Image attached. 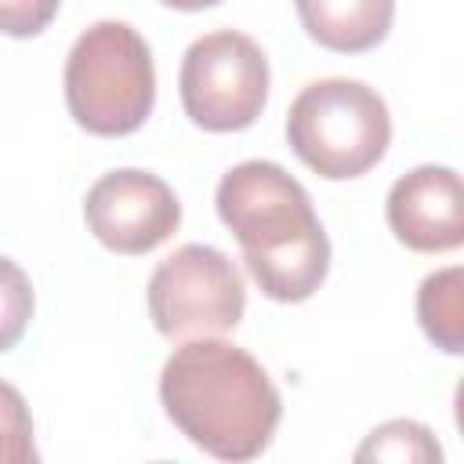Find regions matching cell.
I'll use <instances>...</instances> for the list:
<instances>
[{"label": "cell", "mask_w": 464, "mask_h": 464, "mask_svg": "<svg viewBox=\"0 0 464 464\" xmlns=\"http://www.w3.org/2000/svg\"><path fill=\"white\" fill-rule=\"evenodd\" d=\"M160 402L196 450L232 464L261 457L283 417V399L265 366L221 337H185L167 355Z\"/></svg>", "instance_id": "cell-1"}, {"label": "cell", "mask_w": 464, "mask_h": 464, "mask_svg": "<svg viewBox=\"0 0 464 464\" xmlns=\"http://www.w3.org/2000/svg\"><path fill=\"white\" fill-rule=\"evenodd\" d=\"M218 218L268 301H308L330 272V239L308 188L272 160H243L218 181Z\"/></svg>", "instance_id": "cell-2"}, {"label": "cell", "mask_w": 464, "mask_h": 464, "mask_svg": "<svg viewBox=\"0 0 464 464\" xmlns=\"http://www.w3.org/2000/svg\"><path fill=\"white\" fill-rule=\"evenodd\" d=\"M65 105L87 134H134L156 105V69L145 36L112 18L87 25L65 58Z\"/></svg>", "instance_id": "cell-3"}, {"label": "cell", "mask_w": 464, "mask_h": 464, "mask_svg": "<svg viewBox=\"0 0 464 464\" xmlns=\"http://www.w3.org/2000/svg\"><path fill=\"white\" fill-rule=\"evenodd\" d=\"M294 156L326 181H348L373 170L392 145L384 98L362 80H315L301 87L286 112Z\"/></svg>", "instance_id": "cell-4"}, {"label": "cell", "mask_w": 464, "mask_h": 464, "mask_svg": "<svg viewBox=\"0 0 464 464\" xmlns=\"http://www.w3.org/2000/svg\"><path fill=\"white\" fill-rule=\"evenodd\" d=\"M149 319L170 337H218L239 326L246 308V283L236 261L210 243H185L152 268Z\"/></svg>", "instance_id": "cell-5"}, {"label": "cell", "mask_w": 464, "mask_h": 464, "mask_svg": "<svg viewBox=\"0 0 464 464\" xmlns=\"http://www.w3.org/2000/svg\"><path fill=\"white\" fill-rule=\"evenodd\" d=\"M185 116L210 130H246L268 102V58L239 29H214L188 44L178 72Z\"/></svg>", "instance_id": "cell-6"}, {"label": "cell", "mask_w": 464, "mask_h": 464, "mask_svg": "<svg viewBox=\"0 0 464 464\" xmlns=\"http://www.w3.org/2000/svg\"><path fill=\"white\" fill-rule=\"evenodd\" d=\"M83 218L94 239L112 254H149L178 232L181 203L160 174L120 167L87 188Z\"/></svg>", "instance_id": "cell-7"}, {"label": "cell", "mask_w": 464, "mask_h": 464, "mask_svg": "<svg viewBox=\"0 0 464 464\" xmlns=\"http://www.w3.org/2000/svg\"><path fill=\"white\" fill-rule=\"evenodd\" d=\"M388 228L417 254H446L464 243V188L453 167L420 163L388 188Z\"/></svg>", "instance_id": "cell-8"}, {"label": "cell", "mask_w": 464, "mask_h": 464, "mask_svg": "<svg viewBox=\"0 0 464 464\" xmlns=\"http://www.w3.org/2000/svg\"><path fill=\"white\" fill-rule=\"evenodd\" d=\"M294 7L304 33L337 54L377 47L395 22V0H294Z\"/></svg>", "instance_id": "cell-9"}, {"label": "cell", "mask_w": 464, "mask_h": 464, "mask_svg": "<svg viewBox=\"0 0 464 464\" xmlns=\"http://www.w3.org/2000/svg\"><path fill=\"white\" fill-rule=\"evenodd\" d=\"M417 323L439 352L446 355L464 352V268L460 265L424 276L417 290Z\"/></svg>", "instance_id": "cell-10"}, {"label": "cell", "mask_w": 464, "mask_h": 464, "mask_svg": "<svg viewBox=\"0 0 464 464\" xmlns=\"http://www.w3.org/2000/svg\"><path fill=\"white\" fill-rule=\"evenodd\" d=\"M355 460H442V450L420 420H384L355 450Z\"/></svg>", "instance_id": "cell-11"}, {"label": "cell", "mask_w": 464, "mask_h": 464, "mask_svg": "<svg viewBox=\"0 0 464 464\" xmlns=\"http://www.w3.org/2000/svg\"><path fill=\"white\" fill-rule=\"evenodd\" d=\"M33 319V283L29 276L0 254V352H11Z\"/></svg>", "instance_id": "cell-12"}, {"label": "cell", "mask_w": 464, "mask_h": 464, "mask_svg": "<svg viewBox=\"0 0 464 464\" xmlns=\"http://www.w3.org/2000/svg\"><path fill=\"white\" fill-rule=\"evenodd\" d=\"M40 453L33 446V413L22 392L0 381V464H33Z\"/></svg>", "instance_id": "cell-13"}, {"label": "cell", "mask_w": 464, "mask_h": 464, "mask_svg": "<svg viewBox=\"0 0 464 464\" xmlns=\"http://www.w3.org/2000/svg\"><path fill=\"white\" fill-rule=\"evenodd\" d=\"M58 4L62 0H0V33L14 40L40 36L54 22Z\"/></svg>", "instance_id": "cell-14"}, {"label": "cell", "mask_w": 464, "mask_h": 464, "mask_svg": "<svg viewBox=\"0 0 464 464\" xmlns=\"http://www.w3.org/2000/svg\"><path fill=\"white\" fill-rule=\"evenodd\" d=\"M160 4L174 11H203V7H218L221 0H160Z\"/></svg>", "instance_id": "cell-15"}]
</instances>
